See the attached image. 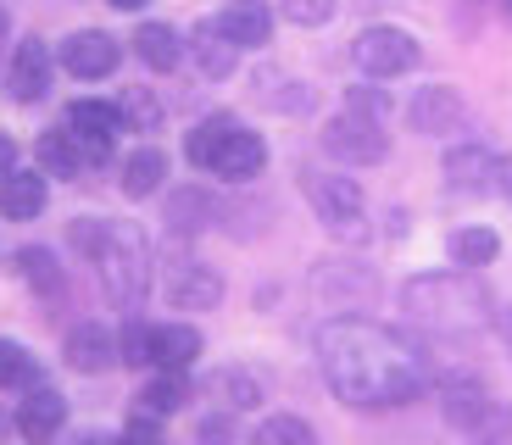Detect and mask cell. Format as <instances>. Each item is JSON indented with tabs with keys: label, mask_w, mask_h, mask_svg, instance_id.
Here are the masks:
<instances>
[{
	"label": "cell",
	"mask_w": 512,
	"mask_h": 445,
	"mask_svg": "<svg viewBox=\"0 0 512 445\" xmlns=\"http://www.w3.org/2000/svg\"><path fill=\"white\" fill-rule=\"evenodd\" d=\"M318 368L329 390L357 412H390L418 401L429 384V356L418 340H407L390 323L373 318H329L318 329Z\"/></svg>",
	"instance_id": "6da1fadb"
},
{
	"label": "cell",
	"mask_w": 512,
	"mask_h": 445,
	"mask_svg": "<svg viewBox=\"0 0 512 445\" xmlns=\"http://www.w3.org/2000/svg\"><path fill=\"white\" fill-rule=\"evenodd\" d=\"M401 312L423 334L440 340H474L496 323V295L474 273H418L401 284Z\"/></svg>",
	"instance_id": "7a4b0ae2"
},
{
	"label": "cell",
	"mask_w": 512,
	"mask_h": 445,
	"mask_svg": "<svg viewBox=\"0 0 512 445\" xmlns=\"http://www.w3.org/2000/svg\"><path fill=\"white\" fill-rule=\"evenodd\" d=\"M73 245L95 262L101 273V290L112 295L117 306H134L145 301L151 290V245H145L140 223H117V217H78L73 229Z\"/></svg>",
	"instance_id": "3957f363"
},
{
	"label": "cell",
	"mask_w": 512,
	"mask_h": 445,
	"mask_svg": "<svg viewBox=\"0 0 512 445\" xmlns=\"http://www.w3.org/2000/svg\"><path fill=\"white\" fill-rule=\"evenodd\" d=\"M184 156H190V167H206V173L229 178V184H245V178H256L268 167L262 134H251V128L229 112H212L206 123H195L190 140H184Z\"/></svg>",
	"instance_id": "277c9868"
},
{
	"label": "cell",
	"mask_w": 512,
	"mask_h": 445,
	"mask_svg": "<svg viewBox=\"0 0 512 445\" xmlns=\"http://www.w3.org/2000/svg\"><path fill=\"white\" fill-rule=\"evenodd\" d=\"M301 190H307L312 212H318V223H323L329 234H340V240H362L368 201H362V184H357V178L307 167V173H301Z\"/></svg>",
	"instance_id": "5b68a950"
},
{
	"label": "cell",
	"mask_w": 512,
	"mask_h": 445,
	"mask_svg": "<svg viewBox=\"0 0 512 445\" xmlns=\"http://www.w3.org/2000/svg\"><path fill=\"white\" fill-rule=\"evenodd\" d=\"M351 56H357V67L368 78H401V73H412V67H418L423 51H418V39H412L407 28L373 23V28H362V34H357Z\"/></svg>",
	"instance_id": "8992f818"
},
{
	"label": "cell",
	"mask_w": 512,
	"mask_h": 445,
	"mask_svg": "<svg viewBox=\"0 0 512 445\" xmlns=\"http://www.w3.org/2000/svg\"><path fill=\"white\" fill-rule=\"evenodd\" d=\"M323 151L340 156V162H351V167H373V162L390 156V140H384L379 117L340 112V117H329V128H323Z\"/></svg>",
	"instance_id": "52a82bcc"
},
{
	"label": "cell",
	"mask_w": 512,
	"mask_h": 445,
	"mask_svg": "<svg viewBox=\"0 0 512 445\" xmlns=\"http://www.w3.org/2000/svg\"><path fill=\"white\" fill-rule=\"evenodd\" d=\"M440 173H446V190L451 195H490V190L507 184L512 162L501 151H490V145H451Z\"/></svg>",
	"instance_id": "ba28073f"
},
{
	"label": "cell",
	"mask_w": 512,
	"mask_h": 445,
	"mask_svg": "<svg viewBox=\"0 0 512 445\" xmlns=\"http://www.w3.org/2000/svg\"><path fill=\"white\" fill-rule=\"evenodd\" d=\"M162 290L179 312H212V306L223 301V273L195 262V256H173V262L162 267Z\"/></svg>",
	"instance_id": "9c48e42d"
},
{
	"label": "cell",
	"mask_w": 512,
	"mask_h": 445,
	"mask_svg": "<svg viewBox=\"0 0 512 445\" xmlns=\"http://www.w3.org/2000/svg\"><path fill=\"white\" fill-rule=\"evenodd\" d=\"M407 123H412V134L446 140V134H457V128L468 123V106H462V95L451 84H423L407 101Z\"/></svg>",
	"instance_id": "30bf717a"
},
{
	"label": "cell",
	"mask_w": 512,
	"mask_h": 445,
	"mask_svg": "<svg viewBox=\"0 0 512 445\" xmlns=\"http://www.w3.org/2000/svg\"><path fill=\"white\" fill-rule=\"evenodd\" d=\"M51 73H56V56L45 39H23L12 51V67H6V95L17 106H34L45 101V89H51Z\"/></svg>",
	"instance_id": "8fae6325"
},
{
	"label": "cell",
	"mask_w": 512,
	"mask_h": 445,
	"mask_svg": "<svg viewBox=\"0 0 512 445\" xmlns=\"http://www.w3.org/2000/svg\"><path fill=\"white\" fill-rule=\"evenodd\" d=\"M67 134L84 145L90 162H106L112 145H117V134H123V117H117V106H106V101H73L67 106Z\"/></svg>",
	"instance_id": "7c38bea8"
},
{
	"label": "cell",
	"mask_w": 512,
	"mask_h": 445,
	"mask_svg": "<svg viewBox=\"0 0 512 445\" xmlns=\"http://www.w3.org/2000/svg\"><path fill=\"white\" fill-rule=\"evenodd\" d=\"M117 62H123V45L112 34H101V28H78V34L62 39V67L73 78H84V84L117 73Z\"/></svg>",
	"instance_id": "4fadbf2b"
},
{
	"label": "cell",
	"mask_w": 512,
	"mask_h": 445,
	"mask_svg": "<svg viewBox=\"0 0 512 445\" xmlns=\"http://www.w3.org/2000/svg\"><path fill=\"white\" fill-rule=\"evenodd\" d=\"M62 423H67V401L51 384H34V390L17 401V434H23L28 445H51L56 434H62Z\"/></svg>",
	"instance_id": "5bb4252c"
},
{
	"label": "cell",
	"mask_w": 512,
	"mask_h": 445,
	"mask_svg": "<svg viewBox=\"0 0 512 445\" xmlns=\"http://www.w3.org/2000/svg\"><path fill=\"white\" fill-rule=\"evenodd\" d=\"M212 23H218L223 39H229V45H240V51H256V45H268V39H273L268 0H229Z\"/></svg>",
	"instance_id": "9a60e30c"
},
{
	"label": "cell",
	"mask_w": 512,
	"mask_h": 445,
	"mask_svg": "<svg viewBox=\"0 0 512 445\" xmlns=\"http://www.w3.org/2000/svg\"><path fill=\"white\" fill-rule=\"evenodd\" d=\"M490 407H496V395H490L479 379H446V384H440V412H446L451 429L474 434L479 423L490 418Z\"/></svg>",
	"instance_id": "2e32d148"
},
{
	"label": "cell",
	"mask_w": 512,
	"mask_h": 445,
	"mask_svg": "<svg viewBox=\"0 0 512 445\" xmlns=\"http://www.w3.org/2000/svg\"><path fill=\"white\" fill-rule=\"evenodd\" d=\"M195 356H201V329L195 323H156L151 329V368L190 373Z\"/></svg>",
	"instance_id": "e0dca14e"
},
{
	"label": "cell",
	"mask_w": 512,
	"mask_h": 445,
	"mask_svg": "<svg viewBox=\"0 0 512 445\" xmlns=\"http://www.w3.org/2000/svg\"><path fill=\"white\" fill-rule=\"evenodd\" d=\"M62 356H67V368L73 373H106L117 362V340H112L106 323H78V329L67 334Z\"/></svg>",
	"instance_id": "ac0fdd59"
},
{
	"label": "cell",
	"mask_w": 512,
	"mask_h": 445,
	"mask_svg": "<svg viewBox=\"0 0 512 445\" xmlns=\"http://www.w3.org/2000/svg\"><path fill=\"white\" fill-rule=\"evenodd\" d=\"M39 212H45V173H23V167H12V173L0 178V217L34 223Z\"/></svg>",
	"instance_id": "d6986e66"
},
{
	"label": "cell",
	"mask_w": 512,
	"mask_h": 445,
	"mask_svg": "<svg viewBox=\"0 0 512 445\" xmlns=\"http://www.w3.org/2000/svg\"><path fill=\"white\" fill-rule=\"evenodd\" d=\"M134 56H140L151 73H173V67L184 62L179 28H167V23H140V28H134Z\"/></svg>",
	"instance_id": "ffe728a7"
},
{
	"label": "cell",
	"mask_w": 512,
	"mask_h": 445,
	"mask_svg": "<svg viewBox=\"0 0 512 445\" xmlns=\"http://www.w3.org/2000/svg\"><path fill=\"white\" fill-rule=\"evenodd\" d=\"M184 51L195 56V67H201L206 78H229L234 62H240V45H229L218 23H201V28L190 34V45H184Z\"/></svg>",
	"instance_id": "44dd1931"
},
{
	"label": "cell",
	"mask_w": 512,
	"mask_h": 445,
	"mask_svg": "<svg viewBox=\"0 0 512 445\" xmlns=\"http://www.w3.org/2000/svg\"><path fill=\"white\" fill-rule=\"evenodd\" d=\"M162 178H167V151L140 145V151L123 162V195L128 201H151V195L162 190Z\"/></svg>",
	"instance_id": "7402d4cb"
},
{
	"label": "cell",
	"mask_w": 512,
	"mask_h": 445,
	"mask_svg": "<svg viewBox=\"0 0 512 445\" xmlns=\"http://www.w3.org/2000/svg\"><path fill=\"white\" fill-rule=\"evenodd\" d=\"M84 145L67 134V128H51V134H39V173L45 178H78L84 173Z\"/></svg>",
	"instance_id": "603a6c76"
},
{
	"label": "cell",
	"mask_w": 512,
	"mask_h": 445,
	"mask_svg": "<svg viewBox=\"0 0 512 445\" xmlns=\"http://www.w3.org/2000/svg\"><path fill=\"white\" fill-rule=\"evenodd\" d=\"M212 217H218V201H212L206 190H195V184L167 201V229H173V234H201Z\"/></svg>",
	"instance_id": "cb8c5ba5"
},
{
	"label": "cell",
	"mask_w": 512,
	"mask_h": 445,
	"mask_svg": "<svg viewBox=\"0 0 512 445\" xmlns=\"http://www.w3.org/2000/svg\"><path fill=\"white\" fill-rule=\"evenodd\" d=\"M134 401H140L145 418H167V412H179L184 401H190V379H184V373H167V368H162L140 395H134Z\"/></svg>",
	"instance_id": "d4e9b609"
},
{
	"label": "cell",
	"mask_w": 512,
	"mask_h": 445,
	"mask_svg": "<svg viewBox=\"0 0 512 445\" xmlns=\"http://www.w3.org/2000/svg\"><path fill=\"white\" fill-rule=\"evenodd\" d=\"M12 267H17V279L34 284L39 295H56V290H62V267H56V251H45V245H23V251L12 256Z\"/></svg>",
	"instance_id": "484cf974"
},
{
	"label": "cell",
	"mask_w": 512,
	"mask_h": 445,
	"mask_svg": "<svg viewBox=\"0 0 512 445\" xmlns=\"http://www.w3.org/2000/svg\"><path fill=\"white\" fill-rule=\"evenodd\" d=\"M318 290L329 295V301H373V290H379V279L373 273H346V262H323L318 273Z\"/></svg>",
	"instance_id": "4316f807"
},
{
	"label": "cell",
	"mask_w": 512,
	"mask_h": 445,
	"mask_svg": "<svg viewBox=\"0 0 512 445\" xmlns=\"http://www.w3.org/2000/svg\"><path fill=\"white\" fill-rule=\"evenodd\" d=\"M501 256V234L496 229H457L451 234V262L457 267H490Z\"/></svg>",
	"instance_id": "83f0119b"
},
{
	"label": "cell",
	"mask_w": 512,
	"mask_h": 445,
	"mask_svg": "<svg viewBox=\"0 0 512 445\" xmlns=\"http://www.w3.org/2000/svg\"><path fill=\"white\" fill-rule=\"evenodd\" d=\"M34 384H39V362H34V351L0 334V390H34Z\"/></svg>",
	"instance_id": "f1b7e54d"
},
{
	"label": "cell",
	"mask_w": 512,
	"mask_h": 445,
	"mask_svg": "<svg viewBox=\"0 0 512 445\" xmlns=\"http://www.w3.org/2000/svg\"><path fill=\"white\" fill-rule=\"evenodd\" d=\"M212 395H223V407L229 412L262 407V384H256V373H245V368H223L218 379H212Z\"/></svg>",
	"instance_id": "f546056e"
},
{
	"label": "cell",
	"mask_w": 512,
	"mask_h": 445,
	"mask_svg": "<svg viewBox=\"0 0 512 445\" xmlns=\"http://www.w3.org/2000/svg\"><path fill=\"white\" fill-rule=\"evenodd\" d=\"M117 117H123V128H134V134H156V128H162V101H156L151 89H123Z\"/></svg>",
	"instance_id": "4dcf8cb0"
},
{
	"label": "cell",
	"mask_w": 512,
	"mask_h": 445,
	"mask_svg": "<svg viewBox=\"0 0 512 445\" xmlns=\"http://www.w3.org/2000/svg\"><path fill=\"white\" fill-rule=\"evenodd\" d=\"M251 445H318V434H312L307 418H295V412H273V418L256 429Z\"/></svg>",
	"instance_id": "1f68e13d"
},
{
	"label": "cell",
	"mask_w": 512,
	"mask_h": 445,
	"mask_svg": "<svg viewBox=\"0 0 512 445\" xmlns=\"http://www.w3.org/2000/svg\"><path fill=\"white\" fill-rule=\"evenodd\" d=\"M117 362H128V368H151V323H128L123 340H117Z\"/></svg>",
	"instance_id": "d6a6232c"
},
{
	"label": "cell",
	"mask_w": 512,
	"mask_h": 445,
	"mask_svg": "<svg viewBox=\"0 0 512 445\" xmlns=\"http://www.w3.org/2000/svg\"><path fill=\"white\" fill-rule=\"evenodd\" d=\"M284 17L295 28H323L334 17V0H284Z\"/></svg>",
	"instance_id": "836d02e7"
},
{
	"label": "cell",
	"mask_w": 512,
	"mask_h": 445,
	"mask_svg": "<svg viewBox=\"0 0 512 445\" xmlns=\"http://www.w3.org/2000/svg\"><path fill=\"white\" fill-rule=\"evenodd\" d=\"M117 445H167V440H162V418H145V412H134V418H128V429L117 434Z\"/></svg>",
	"instance_id": "e575fe53"
},
{
	"label": "cell",
	"mask_w": 512,
	"mask_h": 445,
	"mask_svg": "<svg viewBox=\"0 0 512 445\" xmlns=\"http://www.w3.org/2000/svg\"><path fill=\"white\" fill-rule=\"evenodd\" d=\"M346 112H362V117H379V123H384V112H390V95L362 84V89H351V95H346Z\"/></svg>",
	"instance_id": "d590c367"
},
{
	"label": "cell",
	"mask_w": 512,
	"mask_h": 445,
	"mask_svg": "<svg viewBox=\"0 0 512 445\" xmlns=\"http://www.w3.org/2000/svg\"><path fill=\"white\" fill-rule=\"evenodd\" d=\"M195 434H201V445H234V423L229 418H206Z\"/></svg>",
	"instance_id": "8d00e7d4"
},
{
	"label": "cell",
	"mask_w": 512,
	"mask_h": 445,
	"mask_svg": "<svg viewBox=\"0 0 512 445\" xmlns=\"http://www.w3.org/2000/svg\"><path fill=\"white\" fill-rule=\"evenodd\" d=\"M12 167H17V140L12 134H0V178L12 173Z\"/></svg>",
	"instance_id": "74e56055"
},
{
	"label": "cell",
	"mask_w": 512,
	"mask_h": 445,
	"mask_svg": "<svg viewBox=\"0 0 512 445\" xmlns=\"http://www.w3.org/2000/svg\"><path fill=\"white\" fill-rule=\"evenodd\" d=\"M496 329H501V340H507V351H512V306H507V312H496Z\"/></svg>",
	"instance_id": "f35d334b"
},
{
	"label": "cell",
	"mask_w": 512,
	"mask_h": 445,
	"mask_svg": "<svg viewBox=\"0 0 512 445\" xmlns=\"http://www.w3.org/2000/svg\"><path fill=\"white\" fill-rule=\"evenodd\" d=\"M73 445H117V440H112V434H95V429H90V434H78Z\"/></svg>",
	"instance_id": "ab89813d"
},
{
	"label": "cell",
	"mask_w": 512,
	"mask_h": 445,
	"mask_svg": "<svg viewBox=\"0 0 512 445\" xmlns=\"http://www.w3.org/2000/svg\"><path fill=\"white\" fill-rule=\"evenodd\" d=\"M117 12H140V6H151V0H112Z\"/></svg>",
	"instance_id": "60d3db41"
},
{
	"label": "cell",
	"mask_w": 512,
	"mask_h": 445,
	"mask_svg": "<svg viewBox=\"0 0 512 445\" xmlns=\"http://www.w3.org/2000/svg\"><path fill=\"white\" fill-rule=\"evenodd\" d=\"M6 34H12V17H6V6H0V45H6Z\"/></svg>",
	"instance_id": "b9f144b4"
},
{
	"label": "cell",
	"mask_w": 512,
	"mask_h": 445,
	"mask_svg": "<svg viewBox=\"0 0 512 445\" xmlns=\"http://www.w3.org/2000/svg\"><path fill=\"white\" fill-rule=\"evenodd\" d=\"M507 12H512V0H507Z\"/></svg>",
	"instance_id": "7bdbcfd3"
}]
</instances>
